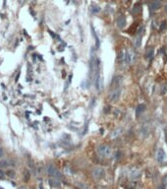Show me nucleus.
<instances>
[{
    "mask_svg": "<svg viewBox=\"0 0 167 189\" xmlns=\"http://www.w3.org/2000/svg\"><path fill=\"white\" fill-rule=\"evenodd\" d=\"M165 92H167V87H166V86H163V91L161 92V94H165Z\"/></svg>",
    "mask_w": 167,
    "mask_h": 189,
    "instance_id": "nucleus-25",
    "label": "nucleus"
},
{
    "mask_svg": "<svg viewBox=\"0 0 167 189\" xmlns=\"http://www.w3.org/2000/svg\"><path fill=\"white\" fill-rule=\"evenodd\" d=\"M159 189H165V184H164V183L161 184V185L159 186Z\"/></svg>",
    "mask_w": 167,
    "mask_h": 189,
    "instance_id": "nucleus-26",
    "label": "nucleus"
},
{
    "mask_svg": "<svg viewBox=\"0 0 167 189\" xmlns=\"http://www.w3.org/2000/svg\"><path fill=\"white\" fill-rule=\"evenodd\" d=\"M64 172H65L66 174H72V173H73V171L70 170V168H69V167H66V168H65Z\"/></svg>",
    "mask_w": 167,
    "mask_h": 189,
    "instance_id": "nucleus-20",
    "label": "nucleus"
},
{
    "mask_svg": "<svg viewBox=\"0 0 167 189\" xmlns=\"http://www.w3.org/2000/svg\"><path fill=\"white\" fill-rule=\"evenodd\" d=\"M49 184L51 185V186H53V187H59L60 186V182L57 180V178H52V179H50L49 180Z\"/></svg>",
    "mask_w": 167,
    "mask_h": 189,
    "instance_id": "nucleus-14",
    "label": "nucleus"
},
{
    "mask_svg": "<svg viewBox=\"0 0 167 189\" xmlns=\"http://www.w3.org/2000/svg\"><path fill=\"white\" fill-rule=\"evenodd\" d=\"M97 154L102 158H107L108 159L113 155V150L108 145L102 144V145H99L97 147Z\"/></svg>",
    "mask_w": 167,
    "mask_h": 189,
    "instance_id": "nucleus-1",
    "label": "nucleus"
},
{
    "mask_svg": "<svg viewBox=\"0 0 167 189\" xmlns=\"http://www.w3.org/2000/svg\"><path fill=\"white\" fill-rule=\"evenodd\" d=\"M98 189H105V188H103V187H97Z\"/></svg>",
    "mask_w": 167,
    "mask_h": 189,
    "instance_id": "nucleus-30",
    "label": "nucleus"
},
{
    "mask_svg": "<svg viewBox=\"0 0 167 189\" xmlns=\"http://www.w3.org/2000/svg\"><path fill=\"white\" fill-rule=\"evenodd\" d=\"M8 167H9V163H8V161L3 160V161L0 162V169H6V168H8Z\"/></svg>",
    "mask_w": 167,
    "mask_h": 189,
    "instance_id": "nucleus-18",
    "label": "nucleus"
},
{
    "mask_svg": "<svg viewBox=\"0 0 167 189\" xmlns=\"http://www.w3.org/2000/svg\"><path fill=\"white\" fill-rule=\"evenodd\" d=\"M77 185H78V187H80L81 189H88L84 183H82V182H80V183H77Z\"/></svg>",
    "mask_w": 167,
    "mask_h": 189,
    "instance_id": "nucleus-22",
    "label": "nucleus"
},
{
    "mask_svg": "<svg viewBox=\"0 0 167 189\" xmlns=\"http://www.w3.org/2000/svg\"><path fill=\"white\" fill-rule=\"evenodd\" d=\"M7 175L10 176V177H14V176H15V172H14L13 170H9V171L7 172Z\"/></svg>",
    "mask_w": 167,
    "mask_h": 189,
    "instance_id": "nucleus-23",
    "label": "nucleus"
},
{
    "mask_svg": "<svg viewBox=\"0 0 167 189\" xmlns=\"http://www.w3.org/2000/svg\"><path fill=\"white\" fill-rule=\"evenodd\" d=\"M146 108V105L145 104H140L138 107H137V111H136V115L137 116H140V114L145 110Z\"/></svg>",
    "mask_w": 167,
    "mask_h": 189,
    "instance_id": "nucleus-15",
    "label": "nucleus"
},
{
    "mask_svg": "<svg viewBox=\"0 0 167 189\" xmlns=\"http://www.w3.org/2000/svg\"><path fill=\"white\" fill-rule=\"evenodd\" d=\"M162 5V0H152L150 4V10L151 12H154L158 10Z\"/></svg>",
    "mask_w": 167,
    "mask_h": 189,
    "instance_id": "nucleus-4",
    "label": "nucleus"
},
{
    "mask_svg": "<svg viewBox=\"0 0 167 189\" xmlns=\"http://www.w3.org/2000/svg\"><path fill=\"white\" fill-rule=\"evenodd\" d=\"M94 85L97 91H101L103 88V78L101 76H99L95 81H94Z\"/></svg>",
    "mask_w": 167,
    "mask_h": 189,
    "instance_id": "nucleus-8",
    "label": "nucleus"
},
{
    "mask_svg": "<svg viewBox=\"0 0 167 189\" xmlns=\"http://www.w3.org/2000/svg\"><path fill=\"white\" fill-rule=\"evenodd\" d=\"M121 132H122V129H121V128H116L114 131H112V132L110 133V136H109V137L112 138V139H113V138H116L117 136H119V135L121 134Z\"/></svg>",
    "mask_w": 167,
    "mask_h": 189,
    "instance_id": "nucleus-11",
    "label": "nucleus"
},
{
    "mask_svg": "<svg viewBox=\"0 0 167 189\" xmlns=\"http://www.w3.org/2000/svg\"><path fill=\"white\" fill-rule=\"evenodd\" d=\"M165 141H166V143H167V129L165 130Z\"/></svg>",
    "mask_w": 167,
    "mask_h": 189,
    "instance_id": "nucleus-28",
    "label": "nucleus"
},
{
    "mask_svg": "<svg viewBox=\"0 0 167 189\" xmlns=\"http://www.w3.org/2000/svg\"><path fill=\"white\" fill-rule=\"evenodd\" d=\"M146 55H147V58H149V59L152 58V56H153V47H150V48L147 50Z\"/></svg>",
    "mask_w": 167,
    "mask_h": 189,
    "instance_id": "nucleus-16",
    "label": "nucleus"
},
{
    "mask_svg": "<svg viewBox=\"0 0 167 189\" xmlns=\"http://www.w3.org/2000/svg\"><path fill=\"white\" fill-rule=\"evenodd\" d=\"M91 11L93 13H98L100 11V8L98 6H91Z\"/></svg>",
    "mask_w": 167,
    "mask_h": 189,
    "instance_id": "nucleus-19",
    "label": "nucleus"
},
{
    "mask_svg": "<svg viewBox=\"0 0 167 189\" xmlns=\"http://www.w3.org/2000/svg\"><path fill=\"white\" fill-rule=\"evenodd\" d=\"M1 176H3V173H2L1 171H0V177H1Z\"/></svg>",
    "mask_w": 167,
    "mask_h": 189,
    "instance_id": "nucleus-29",
    "label": "nucleus"
},
{
    "mask_svg": "<svg viewBox=\"0 0 167 189\" xmlns=\"http://www.w3.org/2000/svg\"><path fill=\"white\" fill-rule=\"evenodd\" d=\"M120 157H121V153L117 152V153H116V160H119V159H120Z\"/></svg>",
    "mask_w": 167,
    "mask_h": 189,
    "instance_id": "nucleus-24",
    "label": "nucleus"
},
{
    "mask_svg": "<svg viewBox=\"0 0 167 189\" xmlns=\"http://www.w3.org/2000/svg\"><path fill=\"white\" fill-rule=\"evenodd\" d=\"M116 24H117V27H118V28L123 29V28L126 26V18H125V16L120 15V16L117 18Z\"/></svg>",
    "mask_w": 167,
    "mask_h": 189,
    "instance_id": "nucleus-6",
    "label": "nucleus"
},
{
    "mask_svg": "<svg viewBox=\"0 0 167 189\" xmlns=\"http://www.w3.org/2000/svg\"><path fill=\"white\" fill-rule=\"evenodd\" d=\"M3 156V150H2V148H0V158Z\"/></svg>",
    "mask_w": 167,
    "mask_h": 189,
    "instance_id": "nucleus-27",
    "label": "nucleus"
},
{
    "mask_svg": "<svg viewBox=\"0 0 167 189\" xmlns=\"http://www.w3.org/2000/svg\"><path fill=\"white\" fill-rule=\"evenodd\" d=\"M165 9H166V10H167V6H166V7H165Z\"/></svg>",
    "mask_w": 167,
    "mask_h": 189,
    "instance_id": "nucleus-32",
    "label": "nucleus"
},
{
    "mask_svg": "<svg viewBox=\"0 0 167 189\" xmlns=\"http://www.w3.org/2000/svg\"><path fill=\"white\" fill-rule=\"evenodd\" d=\"M91 32H92V36H93V38H95L96 47H98V46H99V39H98V37H97V35L95 34V31H94V29H93V27H92V26H91Z\"/></svg>",
    "mask_w": 167,
    "mask_h": 189,
    "instance_id": "nucleus-17",
    "label": "nucleus"
},
{
    "mask_svg": "<svg viewBox=\"0 0 167 189\" xmlns=\"http://www.w3.org/2000/svg\"><path fill=\"white\" fill-rule=\"evenodd\" d=\"M140 176H141V171H140L139 170L133 169V170H131V172H130V177H131V179L136 180V179H138Z\"/></svg>",
    "mask_w": 167,
    "mask_h": 189,
    "instance_id": "nucleus-9",
    "label": "nucleus"
},
{
    "mask_svg": "<svg viewBox=\"0 0 167 189\" xmlns=\"http://www.w3.org/2000/svg\"><path fill=\"white\" fill-rule=\"evenodd\" d=\"M141 43H142V37L139 36V37H137V38L134 39V46H135V48L141 47Z\"/></svg>",
    "mask_w": 167,
    "mask_h": 189,
    "instance_id": "nucleus-12",
    "label": "nucleus"
},
{
    "mask_svg": "<svg viewBox=\"0 0 167 189\" xmlns=\"http://www.w3.org/2000/svg\"><path fill=\"white\" fill-rule=\"evenodd\" d=\"M120 94H121V91H120L119 89L114 90V91H112V92L109 94L108 98H109L110 100H112V101H116V100H118V98L120 97Z\"/></svg>",
    "mask_w": 167,
    "mask_h": 189,
    "instance_id": "nucleus-5",
    "label": "nucleus"
},
{
    "mask_svg": "<svg viewBox=\"0 0 167 189\" xmlns=\"http://www.w3.org/2000/svg\"><path fill=\"white\" fill-rule=\"evenodd\" d=\"M20 189H27V188H26V187H21Z\"/></svg>",
    "mask_w": 167,
    "mask_h": 189,
    "instance_id": "nucleus-31",
    "label": "nucleus"
},
{
    "mask_svg": "<svg viewBox=\"0 0 167 189\" xmlns=\"http://www.w3.org/2000/svg\"><path fill=\"white\" fill-rule=\"evenodd\" d=\"M124 58H125V62L127 64H130L132 62V58H133V54L130 52V51H126L125 52V55H124Z\"/></svg>",
    "mask_w": 167,
    "mask_h": 189,
    "instance_id": "nucleus-10",
    "label": "nucleus"
},
{
    "mask_svg": "<svg viewBox=\"0 0 167 189\" xmlns=\"http://www.w3.org/2000/svg\"><path fill=\"white\" fill-rule=\"evenodd\" d=\"M165 158H166V155H165L164 150H163V149H159V150L157 151V154H156V160H157V162H158V163H162V162H164Z\"/></svg>",
    "mask_w": 167,
    "mask_h": 189,
    "instance_id": "nucleus-7",
    "label": "nucleus"
},
{
    "mask_svg": "<svg viewBox=\"0 0 167 189\" xmlns=\"http://www.w3.org/2000/svg\"><path fill=\"white\" fill-rule=\"evenodd\" d=\"M166 27H167V26H166V22H162V23H161V26H160V29H159V30L162 32V31H164V30L166 29Z\"/></svg>",
    "mask_w": 167,
    "mask_h": 189,
    "instance_id": "nucleus-21",
    "label": "nucleus"
},
{
    "mask_svg": "<svg viewBox=\"0 0 167 189\" xmlns=\"http://www.w3.org/2000/svg\"><path fill=\"white\" fill-rule=\"evenodd\" d=\"M141 4L140 3H137V4H135L134 5V8H133V13L135 14V15H138V14H140V12H141Z\"/></svg>",
    "mask_w": 167,
    "mask_h": 189,
    "instance_id": "nucleus-13",
    "label": "nucleus"
},
{
    "mask_svg": "<svg viewBox=\"0 0 167 189\" xmlns=\"http://www.w3.org/2000/svg\"><path fill=\"white\" fill-rule=\"evenodd\" d=\"M47 173L52 176V177H55V178H59L61 177V173L59 172V170L53 166V165H49L47 166Z\"/></svg>",
    "mask_w": 167,
    "mask_h": 189,
    "instance_id": "nucleus-3",
    "label": "nucleus"
},
{
    "mask_svg": "<svg viewBox=\"0 0 167 189\" xmlns=\"http://www.w3.org/2000/svg\"><path fill=\"white\" fill-rule=\"evenodd\" d=\"M91 175L94 179H101L105 175V171L101 168H94L91 171Z\"/></svg>",
    "mask_w": 167,
    "mask_h": 189,
    "instance_id": "nucleus-2",
    "label": "nucleus"
}]
</instances>
